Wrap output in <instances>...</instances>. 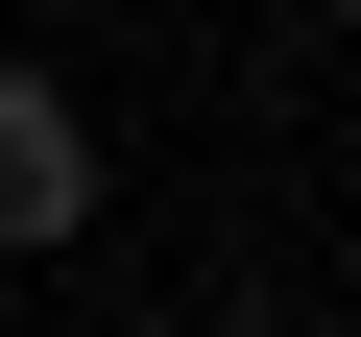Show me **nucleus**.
I'll return each instance as SVG.
<instances>
[{
    "label": "nucleus",
    "instance_id": "f257e3e1",
    "mask_svg": "<svg viewBox=\"0 0 361 337\" xmlns=\"http://www.w3.org/2000/svg\"><path fill=\"white\" fill-rule=\"evenodd\" d=\"M73 217H97V121L0 49V241H73Z\"/></svg>",
    "mask_w": 361,
    "mask_h": 337
}]
</instances>
